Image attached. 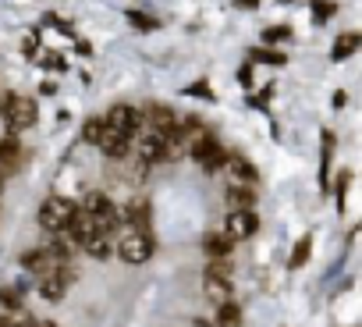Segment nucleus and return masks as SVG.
<instances>
[{
	"label": "nucleus",
	"mask_w": 362,
	"mask_h": 327,
	"mask_svg": "<svg viewBox=\"0 0 362 327\" xmlns=\"http://www.w3.org/2000/svg\"><path fill=\"white\" fill-rule=\"evenodd\" d=\"M22 270H29V274H36V277H43L50 267H54V260H50V253L40 246V249H29V253H22Z\"/></svg>",
	"instance_id": "2eb2a0df"
},
{
	"label": "nucleus",
	"mask_w": 362,
	"mask_h": 327,
	"mask_svg": "<svg viewBox=\"0 0 362 327\" xmlns=\"http://www.w3.org/2000/svg\"><path fill=\"white\" fill-rule=\"evenodd\" d=\"M0 327H15V323H11L8 316H0Z\"/></svg>",
	"instance_id": "f704fd0d"
},
{
	"label": "nucleus",
	"mask_w": 362,
	"mask_h": 327,
	"mask_svg": "<svg viewBox=\"0 0 362 327\" xmlns=\"http://www.w3.org/2000/svg\"><path fill=\"white\" fill-rule=\"evenodd\" d=\"M153 249H156L153 235H149V231H135V228H128V231L114 242V253H117L124 263H132V267L146 263V260L153 256Z\"/></svg>",
	"instance_id": "f03ea898"
},
{
	"label": "nucleus",
	"mask_w": 362,
	"mask_h": 327,
	"mask_svg": "<svg viewBox=\"0 0 362 327\" xmlns=\"http://www.w3.org/2000/svg\"><path fill=\"white\" fill-rule=\"evenodd\" d=\"M146 128H153V132L167 135V132H174V128H177V114H174L170 107L153 103V107H149V125H146Z\"/></svg>",
	"instance_id": "f8f14e48"
},
{
	"label": "nucleus",
	"mask_w": 362,
	"mask_h": 327,
	"mask_svg": "<svg viewBox=\"0 0 362 327\" xmlns=\"http://www.w3.org/2000/svg\"><path fill=\"white\" fill-rule=\"evenodd\" d=\"M235 8H242V11H252V8H259V0H235Z\"/></svg>",
	"instance_id": "7c9ffc66"
},
{
	"label": "nucleus",
	"mask_w": 362,
	"mask_h": 327,
	"mask_svg": "<svg viewBox=\"0 0 362 327\" xmlns=\"http://www.w3.org/2000/svg\"><path fill=\"white\" fill-rule=\"evenodd\" d=\"M128 22H132V25H135V29H146V33H149V29H156V25H160V22H156V18H146V15H142V11H128Z\"/></svg>",
	"instance_id": "a878e982"
},
{
	"label": "nucleus",
	"mask_w": 362,
	"mask_h": 327,
	"mask_svg": "<svg viewBox=\"0 0 362 327\" xmlns=\"http://www.w3.org/2000/svg\"><path fill=\"white\" fill-rule=\"evenodd\" d=\"M103 125H107L110 132H117V135L135 139V135L142 132V114H139L135 107H128V103H117V107H110V114L103 117Z\"/></svg>",
	"instance_id": "423d86ee"
},
{
	"label": "nucleus",
	"mask_w": 362,
	"mask_h": 327,
	"mask_svg": "<svg viewBox=\"0 0 362 327\" xmlns=\"http://www.w3.org/2000/svg\"><path fill=\"white\" fill-rule=\"evenodd\" d=\"M231 249H235V242H231L224 231H210V235L203 239V253H206L210 260H228Z\"/></svg>",
	"instance_id": "4468645a"
},
{
	"label": "nucleus",
	"mask_w": 362,
	"mask_h": 327,
	"mask_svg": "<svg viewBox=\"0 0 362 327\" xmlns=\"http://www.w3.org/2000/svg\"><path fill=\"white\" fill-rule=\"evenodd\" d=\"M22 50H25V54H29V57H33V54H36V36H33V33H29V36H25V43H22Z\"/></svg>",
	"instance_id": "c85d7f7f"
},
{
	"label": "nucleus",
	"mask_w": 362,
	"mask_h": 327,
	"mask_svg": "<svg viewBox=\"0 0 362 327\" xmlns=\"http://www.w3.org/2000/svg\"><path fill=\"white\" fill-rule=\"evenodd\" d=\"M103 132H107V125H103V117H89V121L82 125V139H86V142H93V146H100V139H103Z\"/></svg>",
	"instance_id": "412c9836"
},
{
	"label": "nucleus",
	"mask_w": 362,
	"mask_h": 327,
	"mask_svg": "<svg viewBox=\"0 0 362 327\" xmlns=\"http://www.w3.org/2000/svg\"><path fill=\"white\" fill-rule=\"evenodd\" d=\"M288 36H291V29H288V25H277V29H267V33H263V40H267V43H277V40H288Z\"/></svg>",
	"instance_id": "bb28decb"
},
{
	"label": "nucleus",
	"mask_w": 362,
	"mask_h": 327,
	"mask_svg": "<svg viewBox=\"0 0 362 327\" xmlns=\"http://www.w3.org/2000/svg\"><path fill=\"white\" fill-rule=\"evenodd\" d=\"M82 249H86V253L93 256V260H110V256H114V235H110V231H100V228H96V231H93V239H89V242H86Z\"/></svg>",
	"instance_id": "ddd939ff"
},
{
	"label": "nucleus",
	"mask_w": 362,
	"mask_h": 327,
	"mask_svg": "<svg viewBox=\"0 0 362 327\" xmlns=\"http://www.w3.org/2000/svg\"><path fill=\"white\" fill-rule=\"evenodd\" d=\"M214 327H242V306H238L235 299H231V302H221Z\"/></svg>",
	"instance_id": "6ab92c4d"
},
{
	"label": "nucleus",
	"mask_w": 362,
	"mask_h": 327,
	"mask_svg": "<svg viewBox=\"0 0 362 327\" xmlns=\"http://www.w3.org/2000/svg\"><path fill=\"white\" fill-rule=\"evenodd\" d=\"M330 156H334V135L323 132V139H320V185H323V193L330 189Z\"/></svg>",
	"instance_id": "a211bd4d"
},
{
	"label": "nucleus",
	"mask_w": 362,
	"mask_h": 327,
	"mask_svg": "<svg viewBox=\"0 0 362 327\" xmlns=\"http://www.w3.org/2000/svg\"><path fill=\"white\" fill-rule=\"evenodd\" d=\"M189 93H196V96H206V100H210V86H206V82H199V86H192Z\"/></svg>",
	"instance_id": "2f4dec72"
},
{
	"label": "nucleus",
	"mask_w": 362,
	"mask_h": 327,
	"mask_svg": "<svg viewBox=\"0 0 362 327\" xmlns=\"http://www.w3.org/2000/svg\"><path fill=\"white\" fill-rule=\"evenodd\" d=\"M40 327H57V323H40Z\"/></svg>",
	"instance_id": "c9c22d12"
},
{
	"label": "nucleus",
	"mask_w": 362,
	"mask_h": 327,
	"mask_svg": "<svg viewBox=\"0 0 362 327\" xmlns=\"http://www.w3.org/2000/svg\"><path fill=\"white\" fill-rule=\"evenodd\" d=\"M100 149H103V156H110V160H124L128 153H132V139L128 135H117V132H103V139H100Z\"/></svg>",
	"instance_id": "9d476101"
},
{
	"label": "nucleus",
	"mask_w": 362,
	"mask_h": 327,
	"mask_svg": "<svg viewBox=\"0 0 362 327\" xmlns=\"http://www.w3.org/2000/svg\"><path fill=\"white\" fill-rule=\"evenodd\" d=\"M4 107H8V93H0V114H4Z\"/></svg>",
	"instance_id": "72a5a7b5"
},
{
	"label": "nucleus",
	"mask_w": 362,
	"mask_h": 327,
	"mask_svg": "<svg viewBox=\"0 0 362 327\" xmlns=\"http://www.w3.org/2000/svg\"><path fill=\"white\" fill-rule=\"evenodd\" d=\"M192 156L203 164L206 171H217V168H224V160H228V153L206 135V139H199V142H192Z\"/></svg>",
	"instance_id": "1a4fd4ad"
},
{
	"label": "nucleus",
	"mask_w": 362,
	"mask_h": 327,
	"mask_svg": "<svg viewBox=\"0 0 362 327\" xmlns=\"http://www.w3.org/2000/svg\"><path fill=\"white\" fill-rule=\"evenodd\" d=\"M43 64H47V68H57V71H61V68H64V57L50 50V54H43Z\"/></svg>",
	"instance_id": "cd10ccee"
},
{
	"label": "nucleus",
	"mask_w": 362,
	"mask_h": 327,
	"mask_svg": "<svg viewBox=\"0 0 362 327\" xmlns=\"http://www.w3.org/2000/svg\"><path fill=\"white\" fill-rule=\"evenodd\" d=\"M82 210L93 217V224H96L100 231H110V235H114V228L121 224V221H117V203H114L107 193H89L86 203H82Z\"/></svg>",
	"instance_id": "39448f33"
},
{
	"label": "nucleus",
	"mask_w": 362,
	"mask_h": 327,
	"mask_svg": "<svg viewBox=\"0 0 362 327\" xmlns=\"http://www.w3.org/2000/svg\"><path fill=\"white\" fill-rule=\"evenodd\" d=\"M313 15H316V22H327L330 15H337V4H330V0H313Z\"/></svg>",
	"instance_id": "393cba45"
},
{
	"label": "nucleus",
	"mask_w": 362,
	"mask_h": 327,
	"mask_svg": "<svg viewBox=\"0 0 362 327\" xmlns=\"http://www.w3.org/2000/svg\"><path fill=\"white\" fill-rule=\"evenodd\" d=\"M228 203H231V210H252V207H256L252 185H242V182L228 185Z\"/></svg>",
	"instance_id": "f3484780"
},
{
	"label": "nucleus",
	"mask_w": 362,
	"mask_h": 327,
	"mask_svg": "<svg viewBox=\"0 0 362 327\" xmlns=\"http://www.w3.org/2000/svg\"><path fill=\"white\" fill-rule=\"evenodd\" d=\"M309 253H313V239L305 235V239L295 242V249H291V256H288V270H298V267L309 260Z\"/></svg>",
	"instance_id": "aec40b11"
},
{
	"label": "nucleus",
	"mask_w": 362,
	"mask_h": 327,
	"mask_svg": "<svg viewBox=\"0 0 362 327\" xmlns=\"http://www.w3.org/2000/svg\"><path fill=\"white\" fill-rule=\"evenodd\" d=\"M224 168L242 182V185H252L256 182V168H252V164L242 156V153H228V160H224Z\"/></svg>",
	"instance_id": "dca6fc26"
},
{
	"label": "nucleus",
	"mask_w": 362,
	"mask_h": 327,
	"mask_svg": "<svg viewBox=\"0 0 362 327\" xmlns=\"http://www.w3.org/2000/svg\"><path fill=\"white\" fill-rule=\"evenodd\" d=\"M71 214H75V203H71V200L50 196V200H43V207H40V228L50 231V235H64Z\"/></svg>",
	"instance_id": "20e7f679"
},
{
	"label": "nucleus",
	"mask_w": 362,
	"mask_h": 327,
	"mask_svg": "<svg viewBox=\"0 0 362 327\" xmlns=\"http://www.w3.org/2000/svg\"><path fill=\"white\" fill-rule=\"evenodd\" d=\"M249 61H256V64H284V54H277V50H263V47H256L252 54H249Z\"/></svg>",
	"instance_id": "b1692460"
},
{
	"label": "nucleus",
	"mask_w": 362,
	"mask_h": 327,
	"mask_svg": "<svg viewBox=\"0 0 362 327\" xmlns=\"http://www.w3.org/2000/svg\"><path fill=\"white\" fill-rule=\"evenodd\" d=\"M355 47H358V36H355V33L341 36V40H337V47H334V54H330V61H344L348 54H355Z\"/></svg>",
	"instance_id": "4be33fe9"
},
{
	"label": "nucleus",
	"mask_w": 362,
	"mask_h": 327,
	"mask_svg": "<svg viewBox=\"0 0 362 327\" xmlns=\"http://www.w3.org/2000/svg\"><path fill=\"white\" fill-rule=\"evenodd\" d=\"M4 117H8V135L18 139V132L36 128V121H40V107H36V100H25V96H18V93H8Z\"/></svg>",
	"instance_id": "7ed1b4c3"
},
{
	"label": "nucleus",
	"mask_w": 362,
	"mask_h": 327,
	"mask_svg": "<svg viewBox=\"0 0 362 327\" xmlns=\"http://www.w3.org/2000/svg\"><path fill=\"white\" fill-rule=\"evenodd\" d=\"M64 292H68V281L50 267V270L40 277V295H43L47 302H61V299H64Z\"/></svg>",
	"instance_id": "9b49d317"
},
{
	"label": "nucleus",
	"mask_w": 362,
	"mask_h": 327,
	"mask_svg": "<svg viewBox=\"0 0 362 327\" xmlns=\"http://www.w3.org/2000/svg\"><path fill=\"white\" fill-rule=\"evenodd\" d=\"M238 82H242V86H252V68H249V64L238 71Z\"/></svg>",
	"instance_id": "c756f323"
},
{
	"label": "nucleus",
	"mask_w": 362,
	"mask_h": 327,
	"mask_svg": "<svg viewBox=\"0 0 362 327\" xmlns=\"http://www.w3.org/2000/svg\"><path fill=\"white\" fill-rule=\"evenodd\" d=\"M40 93H43V96H54V93H57V86H54V82H43V86H40Z\"/></svg>",
	"instance_id": "473e14b6"
},
{
	"label": "nucleus",
	"mask_w": 362,
	"mask_h": 327,
	"mask_svg": "<svg viewBox=\"0 0 362 327\" xmlns=\"http://www.w3.org/2000/svg\"><path fill=\"white\" fill-rule=\"evenodd\" d=\"M203 295H206L214 306L235 299V285H231V267H228V260H214V263L206 267V274H203Z\"/></svg>",
	"instance_id": "f257e3e1"
},
{
	"label": "nucleus",
	"mask_w": 362,
	"mask_h": 327,
	"mask_svg": "<svg viewBox=\"0 0 362 327\" xmlns=\"http://www.w3.org/2000/svg\"><path fill=\"white\" fill-rule=\"evenodd\" d=\"M22 292L18 288H0V309H8V313H15V309H22Z\"/></svg>",
	"instance_id": "5701e85b"
},
{
	"label": "nucleus",
	"mask_w": 362,
	"mask_h": 327,
	"mask_svg": "<svg viewBox=\"0 0 362 327\" xmlns=\"http://www.w3.org/2000/svg\"><path fill=\"white\" fill-rule=\"evenodd\" d=\"M132 146H135V156H139L142 164H160V160H167V142H163V135L153 132V128H142L139 139H132Z\"/></svg>",
	"instance_id": "0eeeda50"
},
{
	"label": "nucleus",
	"mask_w": 362,
	"mask_h": 327,
	"mask_svg": "<svg viewBox=\"0 0 362 327\" xmlns=\"http://www.w3.org/2000/svg\"><path fill=\"white\" fill-rule=\"evenodd\" d=\"M256 228H259L256 210H231V214H228V221H224V235H228L231 242L252 239V235H256Z\"/></svg>",
	"instance_id": "6e6552de"
}]
</instances>
